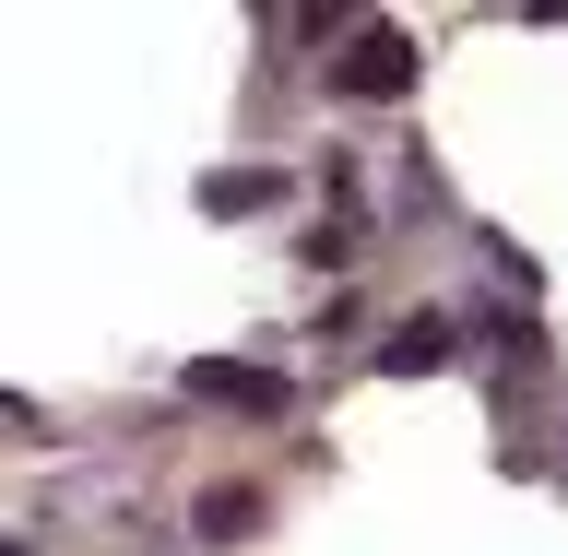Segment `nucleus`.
Here are the masks:
<instances>
[{
    "instance_id": "nucleus-2",
    "label": "nucleus",
    "mask_w": 568,
    "mask_h": 556,
    "mask_svg": "<svg viewBox=\"0 0 568 556\" xmlns=\"http://www.w3.org/2000/svg\"><path fill=\"white\" fill-rule=\"evenodd\" d=\"M190 391L202 403H237V415H284V367H237V355H202Z\"/></svg>"
},
{
    "instance_id": "nucleus-1",
    "label": "nucleus",
    "mask_w": 568,
    "mask_h": 556,
    "mask_svg": "<svg viewBox=\"0 0 568 556\" xmlns=\"http://www.w3.org/2000/svg\"><path fill=\"white\" fill-rule=\"evenodd\" d=\"M332 83H344V95H367V107L415 95V36H403V24H355V48L332 60Z\"/></svg>"
},
{
    "instance_id": "nucleus-4",
    "label": "nucleus",
    "mask_w": 568,
    "mask_h": 556,
    "mask_svg": "<svg viewBox=\"0 0 568 556\" xmlns=\"http://www.w3.org/2000/svg\"><path fill=\"white\" fill-rule=\"evenodd\" d=\"M273 190H284L273 166H237V178H202V213H261V202H273Z\"/></svg>"
},
{
    "instance_id": "nucleus-3",
    "label": "nucleus",
    "mask_w": 568,
    "mask_h": 556,
    "mask_svg": "<svg viewBox=\"0 0 568 556\" xmlns=\"http://www.w3.org/2000/svg\"><path fill=\"white\" fill-rule=\"evenodd\" d=\"M438 355H450V320H403V332L379 344V367H390V380H426Z\"/></svg>"
}]
</instances>
